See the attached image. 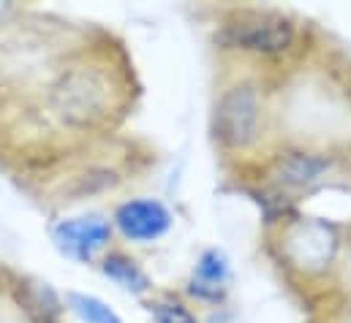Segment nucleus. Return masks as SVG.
<instances>
[{
    "label": "nucleus",
    "mask_w": 351,
    "mask_h": 323,
    "mask_svg": "<svg viewBox=\"0 0 351 323\" xmlns=\"http://www.w3.org/2000/svg\"><path fill=\"white\" fill-rule=\"evenodd\" d=\"M259 122V101L251 87H234L226 92L215 109V133L226 144H248L256 133Z\"/></svg>",
    "instance_id": "f257e3e1"
},
{
    "label": "nucleus",
    "mask_w": 351,
    "mask_h": 323,
    "mask_svg": "<svg viewBox=\"0 0 351 323\" xmlns=\"http://www.w3.org/2000/svg\"><path fill=\"white\" fill-rule=\"evenodd\" d=\"M291 25L286 19L278 16H262V19H251V22H240L232 25L226 38L237 47L254 49V52H280L291 44Z\"/></svg>",
    "instance_id": "f03ea898"
},
{
    "label": "nucleus",
    "mask_w": 351,
    "mask_h": 323,
    "mask_svg": "<svg viewBox=\"0 0 351 323\" xmlns=\"http://www.w3.org/2000/svg\"><path fill=\"white\" fill-rule=\"evenodd\" d=\"M52 237L66 255L88 261L90 255L109 240V226L101 218H74V220L58 223Z\"/></svg>",
    "instance_id": "7ed1b4c3"
},
{
    "label": "nucleus",
    "mask_w": 351,
    "mask_h": 323,
    "mask_svg": "<svg viewBox=\"0 0 351 323\" xmlns=\"http://www.w3.org/2000/svg\"><path fill=\"white\" fill-rule=\"evenodd\" d=\"M114 220L128 240H139V242L161 237L172 223L169 212L158 201H128L117 209Z\"/></svg>",
    "instance_id": "20e7f679"
},
{
    "label": "nucleus",
    "mask_w": 351,
    "mask_h": 323,
    "mask_svg": "<svg viewBox=\"0 0 351 323\" xmlns=\"http://www.w3.org/2000/svg\"><path fill=\"white\" fill-rule=\"evenodd\" d=\"M226 277H229L226 255L218 253V250H207V253L199 258V263H196L191 291L199 294V296H204V299H215V296L223 291Z\"/></svg>",
    "instance_id": "39448f33"
},
{
    "label": "nucleus",
    "mask_w": 351,
    "mask_h": 323,
    "mask_svg": "<svg viewBox=\"0 0 351 323\" xmlns=\"http://www.w3.org/2000/svg\"><path fill=\"white\" fill-rule=\"evenodd\" d=\"M324 168H327V161H322V158H311V155L291 153V155H286L283 161L278 163V179H280L283 185L300 188V185L313 182Z\"/></svg>",
    "instance_id": "423d86ee"
},
{
    "label": "nucleus",
    "mask_w": 351,
    "mask_h": 323,
    "mask_svg": "<svg viewBox=\"0 0 351 323\" xmlns=\"http://www.w3.org/2000/svg\"><path fill=\"white\" fill-rule=\"evenodd\" d=\"M104 272H106L112 280H117L123 288L134 291V294H142V291L147 288V277H145L128 258H123V255H112V258H106Z\"/></svg>",
    "instance_id": "0eeeda50"
},
{
    "label": "nucleus",
    "mask_w": 351,
    "mask_h": 323,
    "mask_svg": "<svg viewBox=\"0 0 351 323\" xmlns=\"http://www.w3.org/2000/svg\"><path fill=\"white\" fill-rule=\"evenodd\" d=\"M69 302H71L74 313H77L85 323H120L117 313H114L109 305H104L101 299H95V296L71 294V296H69Z\"/></svg>",
    "instance_id": "6e6552de"
},
{
    "label": "nucleus",
    "mask_w": 351,
    "mask_h": 323,
    "mask_svg": "<svg viewBox=\"0 0 351 323\" xmlns=\"http://www.w3.org/2000/svg\"><path fill=\"white\" fill-rule=\"evenodd\" d=\"M156 321L158 323H196L193 315L182 307V305H172V302H164L156 307Z\"/></svg>",
    "instance_id": "1a4fd4ad"
}]
</instances>
